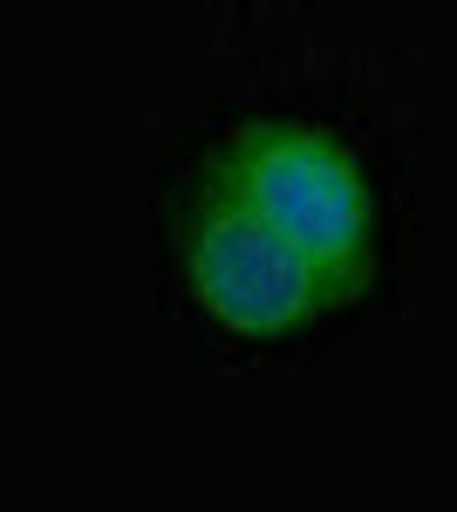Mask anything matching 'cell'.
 <instances>
[{
    "label": "cell",
    "instance_id": "obj_1",
    "mask_svg": "<svg viewBox=\"0 0 457 512\" xmlns=\"http://www.w3.org/2000/svg\"><path fill=\"white\" fill-rule=\"evenodd\" d=\"M219 198L246 205L280 239H294L342 294H355L369 280V260H376V192H369L362 164L348 158L335 137L294 130V123L239 130L219 151Z\"/></svg>",
    "mask_w": 457,
    "mask_h": 512
},
{
    "label": "cell",
    "instance_id": "obj_2",
    "mask_svg": "<svg viewBox=\"0 0 457 512\" xmlns=\"http://www.w3.org/2000/svg\"><path fill=\"white\" fill-rule=\"evenodd\" d=\"M185 287L205 321H219L226 335H253V342L294 335L342 301V287L294 239H280L267 219H253L232 198H212L185 233Z\"/></svg>",
    "mask_w": 457,
    "mask_h": 512
}]
</instances>
